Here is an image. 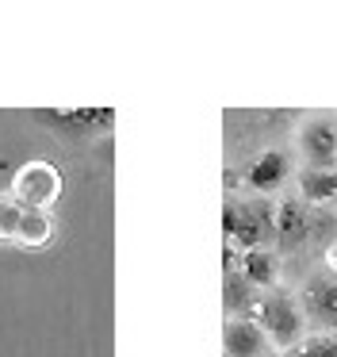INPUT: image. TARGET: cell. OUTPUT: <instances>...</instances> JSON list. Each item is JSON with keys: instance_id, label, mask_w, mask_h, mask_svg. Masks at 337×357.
<instances>
[{"instance_id": "1", "label": "cell", "mask_w": 337, "mask_h": 357, "mask_svg": "<svg viewBox=\"0 0 337 357\" xmlns=\"http://www.w3.org/2000/svg\"><path fill=\"white\" fill-rule=\"evenodd\" d=\"M253 319H257V326L265 331L272 354H291V349L311 334V326H306V319H303V307H299V296L288 292V288L260 292Z\"/></svg>"}, {"instance_id": "2", "label": "cell", "mask_w": 337, "mask_h": 357, "mask_svg": "<svg viewBox=\"0 0 337 357\" xmlns=\"http://www.w3.org/2000/svg\"><path fill=\"white\" fill-rule=\"evenodd\" d=\"M303 169H337V112H314L295 131Z\"/></svg>"}, {"instance_id": "3", "label": "cell", "mask_w": 337, "mask_h": 357, "mask_svg": "<svg viewBox=\"0 0 337 357\" xmlns=\"http://www.w3.org/2000/svg\"><path fill=\"white\" fill-rule=\"evenodd\" d=\"M299 307H303L306 326L318 334H337V273L322 269L299 288Z\"/></svg>"}, {"instance_id": "4", "label": "cell", "mask_w": 337, "mask_h": 357, "mask_svg": "<svg viewBox=\"0 0 337 357\" xmlns=\"http://www.w3.org/2000/svg\"><path fill=\"white\" fill-rule=\"evenodd\" d=\"M272 238V211L265 204H230L226 208V246L234 250H265Z\"/></svg>"}, {"instance_id": "5", "label": "cell", "mask_w": 337, "mask_h": 357, "mask_svg": "<svg viewBox=\"0 0 337 357\" xmlns=\"http://www.w3.org/2000/svg\"><path fill=\"white\" fill-rule=\"evenodd\" d=\"M61 192V173L46 162H31L15 173V185H12V196L23 204V208H35V211H46V204H54Z\"/></svg>"}, {"instance_id": "6", "label": "cell", "mask_w": 337, "mask_h": 357, "mask_svg": "<svg viewBox=\"0 0 337 357\" xmlns=\"http://www.w3.org/2000/svg\"><path fill=\"white\" fill-rule=\"evenodd\" d=\"M291 177V158L283 150H265V154L253 158V165L245 169V185L253 188L257 196H272L288 185Z\"/></svg>"}, {"instance_id": "7", "label": "cell", "mask_w": 337, "mask_h": 357, "mask_svg": "<svg viewBox=\"0 0 337 357\" xmlns=\"http://www.w3.org/2000/svg\"><path fill=\"white\" fill-rule=\"evenodd\" d=\"M311 234V215L299 196H283L272 208V238H280L283 250H295L299 242Z\"/></svg>"}, {"instance_id": "8", "label": "cell", "mask_w": 337, "mask_h": 357, "mask_svg": "<svg viewBox=\"0 0 337 357\" xmlns=\"http://www.w3.org/2000/svg\"><path fill=\"white\" fill-rule=\"evenodd\" d=\"M222 349L226 357H268L272 346H268L265 331L257 326V319H226V331H222Z\"/></svg>"}, {"instance_id": "9", "label": "cell", "mask_w": 337, "mask_h": 357, "mask_svg": "<svg viewBox=\"0 0 337 357\" xmlns=\"http://www.w3.org/2000/svg\"><path fill=\"white\" fill-rule=\"evenodd\" d=\"M237 273L245 277V284H253L257 292H272L276 280H280V261H276L272 250H245L237 254Z\"/></svg>"}, {"instance_id": "10", "label": "cell", "mask_w": 337, "mask_h": 357, "mask_svg": "<svg viewBox=\"0 0 337 357\" xmlns=\"http://www.w3.org/2000/svg\"><path fill=\"white\" fill-rule=\"evenodd\" d=\"M299 200L311 208H337V169H299Z\"/></svg>"}, {"instance_id": "11", "label": "cell", "mask_w": 337, "mask_h": 357, "mask_svg": "<svg viewBox=\"0 0 337 357\" xmlns=\"http://www.w3.org/2000/svg\"><path fill=\"white\" fill-rule=\"evenodd\" d=\"M54 238V223L46 211H35V208H23V219H19V231H15V242L19 246H46Z\"/></svg>"}, {"instance_id": "12", "label": "cell", "mask_w": 337, "mask_h": 357, "mask_svg": "<svg viewBox=\"0 0 337 357\" xmlns=\"http://www.w3.org/2000/svg\"><path fill=\"white\" fill-rule=\"evenodd\" d=\"M283 357H337V334H306V338Z\"/></svg>"}, {"instance_id": "13", "label": "cell", "mask_w": 337, "mask_h": 357, "mask_svg": "<svg viewBox=\"0 0 337 357\" xmlns=\"http://www.w3.org/2000/svg\"><path fill=\"white\" fill-rule=\"evenodd\" d=\"M19 219H23V204L15 200L12 192H0V238L4 242H15Z\"/></svg>"}, {"instance_id": "14", "label": "cell", "mask_w": 337, "mask_h": 357, "mask_svg": "<svg viewBox=\"0 0 337 357\" xmlns=\"http://www.w3.org/2000/svg\"><path fill=\"white\" fill-rule=\"evenodd\" d=\"M322 261H326V269H329V273H337V234L329 238V246L322 250Z\"/></svg>"}, {"instance_id": "15", "label": "cell", "mask_w": 337, "mask_h": 357, "mask_svg": "<svg viewBox=\"0 0 337 357\" xmlns=\"http://www.w3.org/2000/svg\"><path fill=\"white\" fill-rule=\"evenodd\" d=\"M268 357H283V354H268Z\"/></svg>"}]
</instances>
